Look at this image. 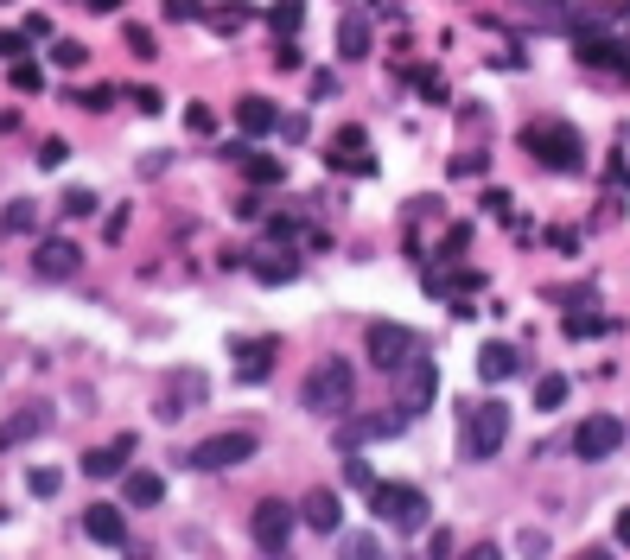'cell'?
I'll return each mask as SVG.
<instances>
[{
  "label": "cell",
  "mask_w": 630,
  "mask_h": 560,
  "mask_svg": "<svg viewBox=\"0 0 630 560\" xmlns=\"http://www.w3.org/2000/svg\"><path fill=\"white\" fill-rule=\"evenodd\" d=\"M350 389H357V376H350L344 357H319L300 382V408L306 414H350Z\"/></svg>",
  "instance_id": "cell-1"
},
{
  "label": "cell",
  "mask_w": 630,
  "mask_h": 560,
  "mask_svg": "<svg viewBox=\"0 0 630 560\" xmlns=\"http://www.w3.org/2000/svg\"><path fill=\"white\" fill-rule=\"evenodd\" d=\"M522 147L548 172H586V140L573 134L567 121H529V128H522Z\"/></svg>",
  "instance_id": "cell-2"
},
{
  "label": "cell",
  "mask_w": 630,
  "mask_h": 560,
  "mask_svg": "<svg viewBox=\"0 0 630 560\" xmlns=\"http://www.w3.org/2000/svg\"><path fill=\"white\" fill-rule=\"evenodd\" d=\"M503 440H510V408H503L497 395H490V401H471V408H465V440H459V452H465V459H497Z\"/></svg>",
  "instance_id": "cell-3"
},
{
  "label": "cell",
  "mask_w": 630,
  "mask_h": 560,
  "mask_svg": "<svg viewBox=\"0 0 630 560\" xmlns=\"http://www.w3.org/2000/svg\"><path fill=\"white\" fill-rule=\"evenodd\" d=\"M370 510H376V522H389L401 535L427 529V497L414 484H370Z\"/></svg>",
  "instance_id": "cell-4"
},
{
  "label": "cell",
  "mask_w": 630,
  "mask_h": 560,
  "mask_svg": "<svg viewBox=\"0 0 630 560\" xmlns=\"http://www.w3.org/2000/svg\"><path fill=\"white\" fill-rule=\"evenodd\" d=\"M293 529H300V510H287L280 497H261L255 510H249V535H255V548L261 554H287L293 548Z\"/></svg>",
  "instance_id": "cell-5"
},
{
  "label": "cell",
  "mask_w": 630,
  "mask_h": 560,
  "mask_svg": "<svg viewBox=\"0 0 630 560\" xmlns=\"http://www.w3.org/2000/svg\"><path fill=\"white\" fill-rule=\"evenodd\" d=\"M363 350H370V363L382 376H401L414 363V331L408 325H370L363 331Z\"/></svg>",
  "instance_id": "cell-6"
},
{
  "label": "cell",
  "mask_w": 630,
  "mask_h": 560,
  "mask_svg": "<svg viewBox=\"0 0 630 560\" xmlns=\"http://www.w3.org/2000/svg\"><path fill=\"white\" fill-rule=\"evenodd\" d=\"M255 459V433H210V440H198L185 452L191 471H223V465H242Z\"/></svg>",
  "instance_id": "cell-7"
},
{
  "label": "cell",
  "mask_w": 630,
  "mask_h": 560,
  "mask_svg": "<svg viewBox=\"0 0 630 560\" xmlns=\"http://www.w3.org/2000/svg\"><path fill=\"white\" fill-rule=\"evenodd\" d=\"M580 459H611V452L624 446V420L618 414H586L580 427H573V440H567Z\"/></svg>",
  "instance_id": "cell-8"
},
{
  "label": "cell",
  "mask_w": 630,
  "mask_h": 560,
  "mask_svg": "<svg viewBox=\"0 0 630 560\" xmlns=\"http://www.w3.org/2000/svg\"><path fill=\"white\" fill-rule=\"evenodd\" d=\"M77 268H83V249L70 236H45L39 249H32V274L39 280H70Z\"/></svg>",
  "instance_id": "cell-9"
},
{
  "label": "cell",
  "mask_w": 630,
  "mask_h": 560,
  "mask_svg": "<svg viewBox=\"0 0 630 560\" xmlns=\"http://www.w3.org/2000/svg\"><path fill=\"white\" fill-rule=\"evenodd\" d=\"M401 427H408V414H344L338 446H344V452H357L363 440H395Z\"/></svg>",
  "instance_id": "cell-10"
},
{
  "label": "cell",
  "mask_w": 630,
  "mask_h": 560,
  "mask_svg": "<svg viewBox=\"0 0 630 560\" xmlns=\"http://www.w3.org/2000/svg\"><path fill=\"white\" fill-rule=\"evenodd\" d=\"M325 166L331 172H357V179H370L376 160H370V134L363 128H338V140H331V153H325Z\"/></svg>",
  "instance_id": "cell-11"
},
{
  "label": "cell",
  "mask_w": 630,
  "mask_h": 560,
  "mask_svg": "<svg viewBox=\"0 0 630 560\" xmlns=\"http://www.w3.org/2000/svg\"><path fill=\"white\" fill-rule=\"evenodd\" d=\"M204 401V376L198 370H185V376H166V389H160V420H179L191 414Z\"/></svg>",
  "instance_id": "cell-12"
},
{
  "label": "cell",
  "mask_w": 630,
  "mask_h": 560,
  "mask_svg": "<svg viewBox=\"0 0 630 560\" xmlns=\"http://www.w3.org/2000/svg\"><path fill=\"white\" fill-rule=\"evenodd\" d=\"M83 535H90L96 548H121V541H128V516H121L115 503H90V510H83Z\"/></svg>",
  "instance_id": "cell-13"
},
{
  "label": "cell",
  "mask_w": 630,
  "mask_h": 560,
  "mask_svg": "<svg viewBox=\"0 0 630 560\" xmlns=\"http://www.w3.org/2000/svg\"><path fill=\"white\" fill-rule=\"evenodd\" d=\"M274 350H280V338H249V344H236V382H268Z\"/></svg>",
  "instance_id": "cell-14"
},
{
  "label": "cell",
  "mask_w": 630,
  "mask_h": 560,
  "mask_svg": "<svg viewBox=\"0 0 630 560\" xmlns=\"http://www.w3.org/2000/svg\"><path fill=\"white\" fill-rule=\"evenodd\" d=\"M338 516H344V497H338V490H306V503H300V522H306V529L338 535Z\"/></svg>",
  "instance_id": "cell-15"
},
{
  "label": "cell",
  "mask_w": 630,
  "mask_h": 560,
  "mask_svg": "<svg viewBox=\"0 0 630 560\" xmlns=\"http://www.w3.org/2000/svg\"><path fill=\"white\" fill-rule=\"evenodd\" d=\"M236 128H242V140H261V134L280 128V109H274L268 96H242L236 102Z\"/></svg>",
  "instance_id": "cell-16"
},
{
  "label": "cell",
  "mask_w": 630,
  "mask_h": 560,
  "mask_svg": "<svg viewBox=\"0 0 630 560\" xmlns=\"http://www.w3.org/2000/svg\"><path fill=\"white\" fill-rule=\"evenodd\" d=\"M624 39H599V32H580V64H599V70H630L624 58Z\"/></svg>",
  "instance_id": "cell-17"
},
{
  "label": "cell",
  "mask_w": 630,
  "mask_h": 560,
  "mask_svg": "<svg viewBox=\"0 0 630 560\" xmlns=\"http://www.w3.org/2000/svg\"><path fill=\"white\" fill-rule=\"evenodd\" d=\"M39 433H45V408H20V414H7V420H0V452L39 440Z\"/></svg>",
  "instance_id": "cell-18"
},
{
  "label": "cell",
  "mask_w": 630,
  "mask_h": 560,
  "mask_svg": "<svg viewBox=\"0 0 630 560\" xmlns=\"http://www.w3.org/2000/svg\"><path fill=\"white\" fill-rule=\"evenodd\" d=\"M516 370H522V350L516 344H484L478 350V376L484 382H510Z\"/></svg>",
  "instance_id": "cell-19"
},
{
  "label": "cell",
  "mask_w": 630,
  "mask_h": 560,
  "mask_svg": "<svg viewBox=\"0 0 630 560\" xmlns=\"http://www.w3.org/2000/svg\"><path fill=\"white\" fill-rule=\"evenodd\" d=\"M121 497H128V510H153V503L166 497V478L160 471H128V478H121Z\"/></svg>",
  "instance_id": "cell-20"
},
{
  "label": "cell",
  "mask_w": 630,
  "mask_h": 560,
  "mask_svg": "<svg viewBox=\"0 0 630 560\" xmlns=\"http://www.w3.org/2000/svg\"><path fill=\"white\" fill-rule=\"evenodd\" d=\"M236 166H242V179H249L255 191H261V185H287V160H274V153H255V147H249Z\"/></svg>",
  "instance_id": "cell-21"
},
{
  "label": "cell",
  "mask_w": 630,
  "mask_h": 560,
  "mask_svg": "<svg viewBox=\"0 0 630 560\" xmlns=\"http://www.w3.org/2000/svg\"><path fill=\"white\" fill-rule=\"evenodd\" d=\"M338 58H370V13H344L338 20Z\"/></svg>",
  "instance_id": "cell-22"
},
{
  "label": "cell",
  "mask_w": 630,
  "mask_h": 560,
  "mask_svg": "<svg viewBox=\"0 0 630 560\" xmlns=\"http://www.w3.org/2000/svg\"><path fill=\"white\" fill-rule=\"evenodd\" d=\"M433 389H440V370H433L427 357H414V363H408V414H420V408H427V401H433Z\"/></svg>",
  "instance_id": "cell-23"
},
{
  "label": "cell",
  "mask_w": 630,
  "mask_h": 560,
  "mask_svg": "<svg viewBox=\"0 0 630 560\" xmlns=\"http://www.w3.org/2000/svg\"><path fill=\"white\" fill-rule=\"evenodd\" d=\"M249 274L261 280V287H287V280L300 274V261L293 255H261V261H249Z\"/></svg>",
  "instance_id": "cell-24"
},
{
  "label": "cell",
  "mask_w": 630,
  "mask_h": 560,
  "mask_svg": "<svg viewBox=\"0 0 630 560\" xmlns=\"http://www.w3.org/2000/svg\"><path fill=\"white\" fill-rule=\"evenodd\" d=\"M0 230H7V236H32V230H39V204H32V198H13L7 210H0Z\"/></svg>",
  "instance_id": "cell-25"
},
{
  "label": "cell",
  "mask_w": 630,
  "mask_h": 560,
  "mask_svg": "<svg viewBox=\"0 0 630 560\" xmlns=\"http://www.w3.org/2000/svg\"><path fill=\"white\" fill-rule=\"evenodd\" d=\"M204 20H210V32H223V39H230V32H242V26L255 20V7H242V0H223V7L204 13Z\"/></svg>",
  "instance_id": "cell-26"
},
{
  "label": "cell",
  "mask_w": 630,
  "mask_h": 560,
  "mask_svg": "<svg viewBox=\"0 0 630 560\" xmlns=\"http://www.w3.org/2000/svg\"><path fill=\"white\" fill-rule=\"evenodd\" d=\"M338 560H382V541L376 535H363V529H338Z\"/></svg>",
  "instance_id": "cell-27"
},
{
  "label": "cell",
  "mask_w": 630,
  "mask_h": 560,
  "mask_svg": "<svg viewBox=\"0 0 630 560\" xmlns=\"http://www.w3.org/2000/svg\"><path fill=\"white\" fill-rule=\"evenodd\" d=\"M268 20H274L280 39H287V32H300V20H306V0H274V7H268Z\"/></svg>",
  "instance_id": "cell-28"
},
{
  "label": "cell",
  "mask_w": 630,
  "mask_h": 560,
  "mask_svg": "<svg viewBox=\"0 0 630 560\" xmlns=\"http://www.w3.org/2000/svg\"><path fill=\"white\" fill-rule=\"evenodd\" d=\"M414 90H420V102H433V109H446V102H452L440 70H414Z\"/></svg>",
  "instance_id": "cell-29"
},
{
  "label": "cell",
  "mask_w": 630,
  "mask_h": 560,
  "mask_svg": "<svg viewBox=\"0 0 630 560\" xmlns=\"http://www.w3.org/2000/svg\"><path fill=\"white\" fill-rule=\"evenodd\" d=\"M560 401H567V376H554V370L535 376V408L548 414V408H560Z\"/></svg>",
  "instance_id": "cell-30"
},
{
  "label": "cell",
  "mask_w": 630,
  "mask_h": 560,
  "mask_svg": "<svg viewBox=\"0 0 630 560\" xmlns=\"http://www.w3.org/2000/svg\"><path fill=\"white\" fill-rule=\"evenodd\" d=\"M13 90H26V96H39L45 90V70L32 64V58H13Z\"/></svg>",
  "instance_id": "cell-31"
},
{
  "label": "cell",
  "mask_w": 630,
  "mask_h": 560,
  "mask_svg": "<svg viewBox=\"0 0 630 560\" xmlns=\"http://www.w3.org/2000/svg\"><path fill=\"white\" fill-rule=\"evenodd\" d=\"M58 210H64V217H96V191L90 185H70Z\"/></svg>",
  "instance_id": "cell-32"
},
{
  "label": "cell",
  "mask_w": 630,
  "mask_h": 560,
  "mask_svg": "<svg viewBox=\"0 0 630 560\" xmlns=\"http://www.w3.org/2000/svg\"><path fill=\"white\" fill-rule=\"evenodd\" d=\"M83 58H90V51H83L77 39H58V45H51V64H58V70H83Z\"/></svg>",
  "instance_id": "cell-33"
},
{
  "label": "cell",
  "mask_w": 630,
  "mask_h": 560,
  "mask_svg": "<svg viewBox=\"0 0 630 560\" xmlns=\"http://www.w3.org/2000/svg\"><path fill=\"white\" fill-rule=\"evenodd\" d=\"M599 331H605L599 312H567V338H599Z\"/></svg>",
  "instance_id": "cell-34"
},
{
  "label": "cell",
  "mask_w": 630,
  "mask_h": 560,
  "mask_svg": "<svg viewBox=\"0 0 630 560\" xmlns=\"http://www.w3.org/2000/svg\"><path fill=\"white\" fill-rule=\"evenodd\" d=\"M58 471H51V465H39V471H26V490H32V497H58Z\"/></svg>",
  "instance_id": "cell-35"
},
{
  "label": "cell",
  "mask_w": 630,
  "mask_h": 560,
  "mask_svg": "<svg viewBox=\"0 0 630 560\" xmlns=\"http://www.w3.org/2000/svg\"><path fill=\"white\" fill-rule=\"evenodd\" d=\"M128 51H134V58H160V45H153L147 26H128Z\"/></svg>",
  "instance_id": "cell-36"
},
{
  "label": "cell",
  "mask_w": 630,
  "mask_h": 560,
  "mask_svg": "<svg viewBox=\"0 0 630 560\" xmlns=\"http://www.w3.org/2000/svg\"><path fill=\"white\" fill-rule=\"evenodd\" d=\"M268 236H274V242H287V249H293V242H300V217H268Z\"/></svg>",
  "instance_id": "cell-37"
},
{
  "label": "cell",
  "mask_w": 630,
  "mask_h": 560,
  "mask_svg": "<svg viewBox=\"0 0 630 560\" xmlns=\"http://www.w3.org/2000/svg\"><path fill=\"white\" fill-rule=\"evenodd\" d=\"M516 548L529 554V560H548V535H541V529H522V535H516Z\"/></svg>",
  "instance_id": "cell-38"
},
{
  "label": "cell",
  "mask_w": 630,
  "mask_h": 560,
  "mask_svg": "<svg viewBox=\"0 0 630 560\" xmlns=\"http://www.w3.org/2000/svg\"><path fill=\"white\" fill-rule=\"evenodd\" d=\"M338 96V70H312V102H331Z\"/></svg>",
  "instance_id": "cell-39"
},
{
  "label": "cell",
  "mask_w": 630,
  "mask_h": 560,
  "mask_svg": "<svg viewBox=\"0 0 630 560\" xmlns=\"http://www.w3.org/2000/svg\"><path fill=\"white\" fill-rule=\"evenodd\" d=\"M465 242H471V223H452V230H446V249H440V261L465 255Z\"/></svg>",
  "instance_id": "cell-40"
},
{
  "label": "cell",
  "mask_w": 630,
  "mask_h": 560,
  "mask_svg": "<svg viewBox=\"0 0 630 560\" xmlns=\"http://www.w3.org/2000/svg\"><path fill=\"white\" fill-rule=\"evenodd\" d=\"M484 210H490V217H510V210H516V198H510L503 185H490V191H484Z\"/></svg>",
  "instance_id": "cell-41"
},
{
  "label": "cell",
  "mask_w": 630,
  "mask_h": 560,
  "mask_svg": "<svg viewBox=\"0 0 630 560\" xmlns=\"http://www.w3.org/2000/svg\"><path fill=\"white\" fill-rule=\"evenodd\" d=\"M490 160H484V153L478 147H471V153H459V160H452V172H459V179H478V172H484Z\"/></svg>",
  "instance_id": "cell-42"
},
{
  "label": "cell",
  "mask_w": 630,
  "mask_h": 560,
  "mask_svg": "<svg viewBox=\"0 0 630 560\" xmlns=\"http://www.w3.org/2000/svg\"><path fill=\"white\" fill-rule=\"evenodd\" d=\"M306 58H300V45H293V39H280L274 45V70H300Z\"/></svg>",
  "instance_id": "cell-43"
},
{
  "label": "cell",
  "mask_w": 630,
  "mask_h": 560,
  "mask_svg": "<svg viewBox=\"0 0 630 560\" xmlns=\"http://www.w3.org/2000/svg\"><path fill=\"white\" fill-rule=\"evenodd\" d=\"M77 109H96V115H102V109H115V90H102V83H96V90H83V96H77Z\"/></svg>",
  "instance_id": "cell-44"
},
{
  "label": "cell",
  "mask_w": 630,
  "mask_h": 560,
  "mask_svg": "<svg viewBox=\"0 0 630 560\" xmlns=\"http://www.w3.org/2000/svg\"><path fill=\"white\" fill-rule=\"evenodd\" d=\"M64 160H70V147H64V140H45V147H39V166H45V172H58Z\"/></svg>",
  "instance_id": "cell-45"
},
{
  "label": "cell",
  "mask_w": 630,
  "mask_h": 560,
  "mask_svg": "<svg viewBox=\"0 0 630 560\" xmlns=\"http://www.w3.org/2000/svg\"><path fill=\"white\" fill-rule=\"evenodd\" d=\"M452 548H459V541H452L446 529H433V535H427V560H452Z\"/></svg>",
  "instance_id": "cell-46"
},
{
  "label": "cell",
  "mask_w": 630,
  "mask_h": 560,
  "mask_svg": "<svg viewBox=\"0 0 630 560\" xmlns=\"http://www.w3.org/2000/svg\"><path fill=\"white\" fill-rule=\"evenodd\" d=\"M26 45H32L26 32H0V58H7V64H13V58H26Z\"/></svg>",
  "instance_id": "cell-47"
},
{
  "label": "cell",
  "mask_w": 630,
  "mask_h": 560,
  "mask_svg": "<svg viewBox=\"0 0 630 560\" xmlns=\"http://www.w3.org/2000/svg\"><path fill=\"white\" fill-rule=\"evenodd\" d=\"M128 102H134V109H140V115H160V109H166V96H160V90H134Z\"/></svg>",
  "instance_id": "cell-48"
},
{
  "label": "cell",
  "mask_w": 630,
  "mask_h": 560,
  "mask_svg": "<svg viewBox=\"0 0 630 560\" xmlns=\"http://www.w3.org/2000/svg\"><path fill=\"white\" fill-rule=\"evenodd\" d=\"M344 478H350V484H357V490H370V484H376V471H370V465H363V459H350V465H344Z\"/></svg>",
  "instance_id": "cell-49"
},
{
  "label": "cell",
  "mask_w": 630,
  "mask_h": 560,
  "mask_svg": "<svg viewBox=\"0 0 630 560\" xmlns=\"http://www.w3.org/2000/svg\"><path fill=\"white\" fill-rule=\"evenodd\" d=\"M185 128L191 134H210V128H217V115H210V109H185Z\"/></svg>",
  "instance_id": "cell-50"
},
{
  "label": "cell",
  "mask_w": 630,
  "mask_h": 560,
  "mask_svg": "<svg viewBox=\"0 0 630 560\" xmlns=\"http://www.w3.org/2000/svg\"><path fill=\"white\" fill-rule=\"evenodd\" d=\"M198 13H204L198 0H166V20H198Z\"/></svg>",
  "instance_id": "cell-51"
},
{
  "label": "cell",
  "mask_w": 630,
  "mask_h": 560,
  "mask_svg": "<svg viewBox=\"0 0 630 560\" xmlns=\"http://www.w3.org/2000/svg\"><path fill=\"white\" fill-rule=\"evenodd\" d=\"M280 134H287V140H306V115H280Z\"/></svg>",
  "instance_id": "cell-52"
},
{
  "label": "cell",
  "mask_w": 630,
  "mask_h": 560,
  "mask_svg": "<svg viewBox=\"0 0 630 560\" xmlns=\"http://www.w3.org/2000/svg\"><path fill=\"white\" fill-rule=\"evenodd\" d=\"M236 217H242V223H255V217H261V198H255V191H249V198H236Z\"/></svg>",
  "instance_id": "cell-53"
},
{
  "label": "cell",
  "mask_w": 630,
  "mask_h": 560,
  "mask_svg": "<svg viewBox=\"0 0 630 560\" xmlns=\"http://www.w3.org/2000/svg\"><path fill=\"white\" fill-rule=\"evenodd\" d=\"M465 560H503L497 541H478V548H465Z\"/></svg>",
  "instance_id": "cell-54"
},
{
  "label": "cell",
  "mask_w": 630,
  "mask_h": 560,
  "mask_svg": "<svg viewBox=\"0 0 630 560\" xmlns=\"http://www.w3.org/2000/svg\"><path fill=\"white\" fill-rule=\"evenodd\" d=\"M618 548H630V510H618Z\"/></svg>",
  "instance_id": "cell-55"
},
{
  "label": "cell",
  "mask_w": 630,
  "mask_h": 560,
  "mask_svg": "<svg viewBox=\"0 0 630 560\" xmlns=\"http://www.w3.org/2000/svg\"><path fill=\"white\" fill-rule=\"evenodd\" d=\"M580 560H611V548H586V554H580Z\"/></svg>",
  "instance_id": "cell-56"
},
{
  "label": "cell",
  "mask_w": 630,
  "mask_h": 560,
  "mask_svg": "<svg viewBox=\"0 0 630 560\" xmlns=\"http://www.w3.org/2000/svg\"><path fill=\"white\" fill-rule=\"evenodd\" d=\"M90 7H96V13H115V7H121V0H90Z\"/></svg>",
  "instance_id": "cell-57"
}]
</instances>
